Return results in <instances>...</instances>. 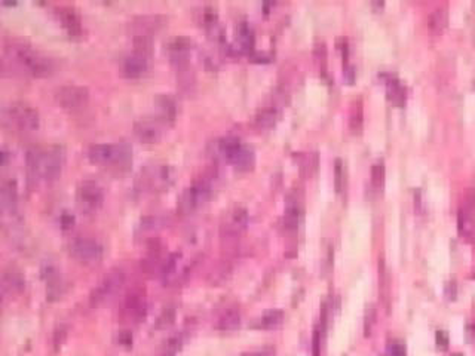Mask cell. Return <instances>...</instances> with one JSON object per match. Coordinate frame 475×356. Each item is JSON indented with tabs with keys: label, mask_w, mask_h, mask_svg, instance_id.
I'll return each mask as SVG.
<instances>
[{
	"label": "cell",
	"mask_w": 475,
	"mask_h": 356,
	"mask_svg": "<svg viewBox=\"0 0 475 356\" xmlns=\"http://www.w3.org/2000/svg\"><path fill=\"white\" fill-rule=\"evenodd\" d=\"M362 110H361V106L358 103V106L353 109L352 115H350V119H349V128H350V132L353 134H359L361 129H362Z\"/></svg>",
	"instance_id": "38"
},
{
	"label": "cell",
	"mask_w": 475,
	"mask_h": 356,
	"mask_svg": "<svg viewBox=\"0 0 475 356\" xmlns=\"http://www.w3.org/2000/svg\"><path fill=\"white\" fill-rule=\"evenodd\" d=\"M57 15H58L60 21L63 23V25L66 27V30L72 36H79L82 33V20L75 8L61 6L57 9Z\"/></svg>",
	"instance_id": "18"
},
{
	"label": "cell",
	"mask_w": 475,
	"mask_h": 356,
	"mask_svg": "<svg viewBox=\"0 0 475 356\" xmlns=\"http://www.w3.org/2000/svg\"><path fill=\"white\" fill-rule=\"evenodd\" d=\"M134 134L138 141L144 144H154L162 137L161 119L156 118H141L134 123Z\"/></svg>",
	"instance_id": "15"
},
{
	"label": "cell",
	"mask_w": 475,
	"mask_h": 356,
	"mask_svg": "<svg viewBox=\"0 0 475 356\" xmlns=\"http://www.w3.org/2000/svg\"><path fill=\"white\" fill-rule=\"evenodd\" d=\"M138 178L143 189L156 191L164 187H168L173 183L174 171L167 164H150V165H146L144 169H141Z\"/></svg>",
	"instance_id": "9"
},
{
	"label": "cell",
	"mask_w": 475,
	"mask_h": 356,
	"mask_svg": "<svg viewBox=\"0 0 475 356\" xmlns=\"http://www.w3.org/2000/svg\"><path fill=\"white\" fill-rule=\"evenodd\" d=\"M69 252L76 260H79L83 264H98L102 260L104 248L94 237L79 236L70 242Z\"/></svg>",
	"instance_id": "8"
},
{
	"label": "cell",
	"mask_w": 475,
	"mask_h": 356,
	"mask_svg": "<svg viewBox=\"0 0 475 356\" xmlns=\"http://www.w3.org/2000/svg\"><path fill=\"white\" fill-rule=\"evenodd\" d=\"M54 98L60 107H63L64 110L75 112V110L83 109L88 104L89 91H88V88H85L82 85L69 83V85H63V86L57 88Z\"/></svg>",
	"instance_id": "10"
},
{
	"label": "cell",
	"mask_w": 475,
	"mask_h": 356,
	"mask_svg": "<svg viewBox=\"0 0 475 356\" xmlns=\"http://www.w3.org/2000/svg\"><path fill=\"white\" fill-rule=\"evenodd\" d=\"M88 158L91 162L98 165H109L118 169H126L132 162V147L126 141L94 144L88 150Z\"/></svg>",
	"instance_id": "3"
},
{
	"label": "cell",
	"mask_w": 475,
	"mask_h": 356,
	"mask_svg": "<svg viewBox=\"0 0 475 356\" xmlns=\"http://www.w3.org/2000/svg\"><path fill=\"white\" fill-rule=\"evenodd\" d=\"M446 294H447V297H449V298H451V300L456 297V285H454L453 282H451V284H449V285L446 286Z\"/></svg>",
	"instance_id": "46"
},
{
	"label": "cell",
	"mask_w": 475,
	"mask_h": 356,
	"mask_svg": "<svg viewBox=\"0 0 475 356\" xmlns=\"http://www.w3.org/2000/svg\"><path fill=\"white\" fill-rule=\"evenodd\" d=\"M248 224V213L245 208H236L230 213V215L227 217V220L222 224L220 227V236L222 240L233 245L239 235L247 229Z\"/></svg>",
	"instance_id": "14"
},
{
	"label": "cell",
	"mask_w": 475,
	"mask_h": 356,
	"mask_svg": "<svg viewBox=\"0 0 475 356\" xmlns=\"http://www.w3.org/2000/svg\"><path fill=\"white\" fill-rule=\"evenodd\" d=\"M376 318H377V312H376L375 306L373 304H368L365 309V315H364V332L367 337L372 334V330L376 324Z\"/></svg>",
	"instance_id": "36"
},
{
	"label": "cell",
	"mask_w": 475,
	"mask_h": 356,
	"mask_svg": "<svg viewBox=\"0 0 475 356\" xmlns=\"http://www.w3.org/2000/svg\"><path fill=\"white\" fill-rule=\"evenodd\" d=\"M449 23V12H447V8H437L428 18V27H429V31L434 33V34H438L441 33L446 25Z\"/></svg>",
	"instance_id": "26"
},
{
	"label": "cell",
	"mask_w": 475,
	"mask_h": 356,
	"mask_svg": "<svg viewBox=\"0 0 475 356\" xmlns=\"http://www.w3.org/2000/svg\"><path fill=\"white\" fill-rule=\"evenodd\" d=\"M174 321H175V309L173 306H168L161 312L159 318H157L156 328L157 330H165V328L171 327L174 324Z\"/></svg>",
	"instance_id": "34"
},
{
	"label": "cell",
	"mask_w": 475,
	"mask_h": 356,
	"mask_svg": "<svg viewBox=\"0 0 475 356\" xmlns=\"http://www.w3.org/2000/svg\"><path fill=\"white\" fill-rule=\"evenodd\" d=\"M168 224V217L162 215V214H149L146 217H143L138 223V230L143 233L147 232H154V230H159L164 226Z\"/></svg>",
	"instance_id": "25"
},
{
	"label": "cell",
	"mask_w": 475,
	"mask_h": 356,
	"mask_svg": "<svg viewBox=\"0 0 475 356\" xmlns=\"http://www.w3.org/2000/svg\"><path fill=\"white\" fill-rule=\"evenodd\" d=\"M66 337H67V330H66L64 327L57 328V330H55V332H54V346L58 349V347L64 343Z\"/></svg>",
	"instance_id": "41"
},
{
	"label": "cell",
	"mask_w": 475,
	"mask_h": 356,
	"mask_svg": "<svg viewBox=\"0 0 475 356\" xmlns=\"http://www.w3.org/2000/svg\"><path fill=\"white\" fill-rule=\"evenodd\" d=\"M25 288V278L23 276V273L15 269V267H9L3 272L2 275V289L3 292L8 294H18Z\"/></svg>",
	"instance_id": "21"
},
{
	"label": "cell",
	"mask_w": 475,
	"mask_h": 356,
	"mask_svg": "<svg viewBox=\"0 0 475 356\" xmlns=\"http://www.w3.org/2000/svg\"><path fill=\"white\" fill-rule=\"evenodd\" d=\"M2 123L14 132L28 134L39 128L40 116L28 103L12 101L2 109Z\"/></svg>",
	"instance_id": "4"
},
{
	"label": "cell",
	"mask_w": 475,
	"mask_h": 356,
	"mask_svg": "<svg viewBox=\"0 0 475 356\" xmlns=\"http://www.w3.org/2000/svg\"><path fill=\"white\" fill-rule=\"evenodd\" d=\"M48 284V288H46V297L49 301H55V300H60L64 294H66V289H67V285L66 282L61 279V276H57L54 279H50L46 282Z\"/></svg>",
	"instance_id": "29"
},
{
	"label": "cell",
	"mask_w": 475,
	"mask_h": 356,
	"mask_svg": "<svg viewBox=\"0 0 475 356\" xmlns=\"http://www.w3.org/2000/svg\"><path fill=\"white\" fill-rule=\"evenodd\" d=\"M386 91H388V98L392 101L395 106H402L404 104V99H405V91L402 88V85L395 79H389L386 83Z\"/></svg>",
	"instance_id": "28"
},
{
	"label": "cell",
	"mask_w": 475,
	"mask_h": 356,
	"mask_svg": "<svg viewBox=\"0 0 475 356\" xmlns=\"http://www.w3.org/2000/svg\"><path fill=\"white\" fill-rule=\"evenodd\" d=\"M229 275H230V264H229L227 261H223V263H220V264L213 270V273H211L209 281L213 282V284H220V282H223L225 279H227V276H229Z\"/></svg>",
	"instance_id": "37"
},
{
	"label": "cell",
	"mask_w": 475,
	"mask_h": 356,
	"mask_svg": "<svg viewBox=\"0 0 475 356\" xmlns=\"http://www.w3.org/2000/svg\"><path fill=\"white\" fill-rule=\"evenodd\" d=\"M282 319H284V312L282 310H269L266 312L265 315L261 316L260 319V325L261 328H266V330H272V328H276L282 324Z\"/></svg>",
	"instance_id": "30"
},
{
	"label": "cell",
	"mask_w": 475,
	"mask_h": 356,
	"mask_svg": "<svg viewBox=\"0 0 475 356\" xmlns=\"http://www.w3.org/2000/svg\"><path fill=\"white\" fill-rule=\"evenodd\" d=\"M167 50H168V55L170 58L180 67V66H184L187 64V58H189V54H190V50H192V40L184 37V36H178L175 39H173L168 46H167Z\"/></svg>",
	"instance_id": "16"
},
{
	"label": "cell",
	"mask_w": 475,
	"mask_h": 356,
	"mask_svg": "<svg viewBox=\"0 0 475 356\" xmlns=\"http://www.w3.org/2000/svg\"><path fill=\"white\" fill-rule=\"evenodd\" d=\"M125 272L122 267H113L110 269L105 276L100 281V284L92 289L91 292V303L94 306H98V304H102L105 301H109L110 298H113L121 288L125 284Z\"/></svg>",
	"instance_id": "7"
},
{
	"label": "cell",
	"mask_w": 475,
	"mask_h": 356,
	"mask_svg": "<svg viewBox=\"0 0 475 356\" xmlns=\"http://www.w3.org/2000/svg\"><path fill=\"white\" fill-rule=\"evenodd\" d=\"M181 346H183V337H181V334L171 335L165 341V344L162 347V356H175L180 352Z\"/></svg>",
	"instance_id": "31"
},
{
	"label": "cell",
	"mask_w": 475,
	"mask_h": 356,
	"mask_svg": "<svg viewBox=\"0 0 475 356\" xmlns=\"http://www.w3.org/2000/svg\"><path fill=\"white\" fill-rule=\"evenodd\" d=\"M64 150L60 145L31 147L27 151V171L33 180L54 181L63 171Z\"/></svg>",
	"instance_id": "2"
},
{
	"label": "cell",
	"mask_w": 475,
	"mask_h": 356,
	"mask_svg": "<svg viewBox=\"0 0 475 356\" xmlns=\"http://www.w3.org/2000/svg\"><path fill=\"white\" fill-rule=\"evenodd\" d=\"M300 217H301V207L299 199L297 197L288 199L285 214H284V227L287 230H296L299 227Z\"/></svg>",
	"instance_id": "23"
},
{
	"label": "cell",
	"mask_w": 475,
	"mask_h": 356,
	"mask_svg": "<svg viewBox=\"0 0 475 356\" xmlns=\"http://www.w3.org/2000/svg\"><path fill=\"white\" fill-rule=\"evenodd\" d=\"M2 70L14 76L48 77L55 71V61L25 40L11 37L3 43Z\"/></svg>",
	"instance_id": "1"
},
{
	"label": "cell",
	"mask_w": 475,
	"mask_h": 356,
	"mask_svg": "<svg viewBox=\"0 0 475 356\" xmlns=\"http://www.w3.org/2000/svg\"><path fill=\"white\" fill-rule=\"evenodd\" d=\"M435 340H437V344H438L440 349H447L449 347V335L444 331H438L437 335H435Z\"/></svg>",
	"instance_id": "43"
},
{
	"label": "cell",
	"mask_w": 475,
	"mask_h": 356,
	"mask_svg": "<svg viewBox=\"0 0 475 356\" xmlns=\"http://www.w3.org/2000/svg\"><path fill=\"white\" fill-rule=\"evenodd\" d=\"M244 356H265V355H263V353H247Z\"/></svg>",
	"instance_id": "47"
},
{
	"label": "cell",
	"mask_w": 475,
	"mask_h": 356,
	"mask_svg": "<svg viewBox=\"0 0 475 356\" xmlns=\"http://www.w3.org/2000/svg\"><path fill=\"white\" fill-rule=\"evenodd\" d=\"M346 186V171L342 159H336L334 162V187L337 193H342Z\"/></svg>",
	"instance_id": "32"
},
{
	"label": "cell",
	"mask_w": 475,
	"mask_h": 356,
	"mask_svg": "<svg viewBox=\"0 0 475 356\" xmlns=\"http://www.w3.org/2000/svg\"><path fill=\"white\" fill-rule=\"evenodd\" d=\"M316 168H318V153L306 155V158L303 159V164H301V172L304 175H312Z\"/></svg>",
	"instance_id": "39"
},
{
	"label": "cell",
	"mask_w": 475,
	"mask_h": 356,
	"mask_svg": "<svg viewBox=\"0 0 475 356\" xmlns=\"http://www.w3.org/2000/svg\"><path fill=\"white\" fill-rule=\"evenodd\" d=\"M405 346L400 341H395L391 347V356H405Z\"/></svg>",
	"instance_id": "42"
},
{
	"label": "cell",
	"mask_w": 475,
	"mask_h": 356,
	"mask_svg": "<svg viewBox=\"0 0 475 356\" xmlns=\"http://www.w3.org/2000/svg\"><path fill=\"white\" fill-rule=\"evenodd\" d=\"M251 58L254 61H258V63H268V61H271V55H268L265 52H255V54H252Z\"/></svg>",
	"instance_id": "45"
},
{
	"label": "cell",
	"mask_w": 475,
	"mask_h": 356,
	"mask_svg": "<svg viewBox=\"0 0 475 356\" xmlns=\"http://www.w3.org/2000/svg\"><path fill=\"white\" fill-rule=\"evenodd\" d=\"M146 312H147V301H146L144 289L135 288L129 291L122 303L121 316L125 321L138 322L146 316Z\"/></svg>",
	"instance_id": "13"
},
{
	"label": "cell",
	"mask_w": 475,
	"mask_h": 356,
	"mask_svg": "<svg viewBox=\"0 0 475 356\" xmlns=\"http://www.w3.org/2000/svg\"><path fill=\"white\" fill-rule=\"evenodd\" d=\"M165 24V18L161 15H138L134 17L129 24L128 30L134 36L135 47L149 50L151 36L159 31Z\"/></svg>",
	"instance_id": "6"
},
{
	"label": "cell",
	"mask_w": 475,
	"mask_h": 356,
	"mask_svg": "<svg viewBox=\"0 0 475 356\" xmlns=\"http://www.w3.org/2000/svg\"><path fill=\"white\" fill-rule=\"evenodd\" d=\"M453 356H462V355H453Z\"/></svg>",
	"instance_id": "48"
},
{
	"label": "cell",
	"mask_w": 475,
	"mask_h": 356,
	"mask_svg": "<svg viewBox=\"0 0 475 356\" xmlns=\"http://www.w3.org/2000/svg\"><path fill=\"white\" fill-rule=\"evenodd\" d=\"M457 229L468 242H475V210L462 205L457 213Z\"/></svg>",
	"instance_id": "17"
},
{
	"label": "cell",
	"mask_w": 475,
	"mask_h": 356,
	"mask_svg": "<svg viewBox=\"0 0 475 356\" xmlns=\"http://www.w3.org/2000/svg\"><path fill=\"white\" fill-rule=\"evenodd\" d=\"M229 162L239 171H250L252 169L254 164H255V155H254V150L245 144H241L235 151L233 155L230 156Z\"/></svg>",
	"instance_id": "19"
},
{
	"label": "cell",
	"mask_w": 475,
	"mask_h": 356,
	"mask_svg": "<svg viewBox=\"0 0 475 356\" xmlns=\"http://www.w3.org/2000/svg\"><path fill=\"white\" fill-rule=\"evenodd\" d=\"M73 224H75V217L73 215H70L69 213H66V214L61 215V226L64 229H70Z\"/></svg>",
	"instance_id": "44"
},
{
	"label": "cell",
	"mask_w": 475,
	"mask_h": 356,
	"mask_svg": "<svg viewBox=\"0 0 475 356\" xmlns=\"http://www.w3.org/2000/svg\"><path fill=\"white\" fill-rule=\"evenodd\" d=\"M241 325V315L236 309L226 310L217 321V328L220 331H233Z\"/></svg>",
	"instance_id": "27"
},
{
	"label": "cell",
	"mask_w": 475,
	"mask_h": 356,
	"mask_svg": "<svg viewBox=\"0 0 475 356\" xmlns=\"http://www.w3.org/2000/svg\"><path fill=\"white\" fill-rule=\"evenodd\" d=\"M238 40H239V45L242 49H248L252 46V31L251 28L248 27L247 23H241L239 27H238Z\"/></svg>",
	"instance_id": "35"
},
{
	"label": "cell",
	"mask_w": 475,
	"mask_h": 356,
	"mask_svg": "<svg viewBox=\"0 0 475 356\" xmlns=\"http://www.w3.org/2000/svg\"><path fill=\"white\" fill-rule=\"evenodd\" d=\"M18 200V187L14 180H3L0 186V205L3 213L14 211Z\"/></svg>",
	"instance_id": "20"
},
{
	"label": "cell",
	"mask_w": 475,
	"mask_h": 356,
	"mask_svg": "<svg viewBox=\"0 0 475 356\" xmlns=\"http://www.w3.org/2000/svg\"><path fill=\"white\" fill-rule=\"evenodd\" d=\"M379 272H380V295H382V301L386 303V291L385 288L388 286V282H386V269H385V263H383V259H380V263H379Z\"/></svg>",
	"instance_id": "40"
},
{
	"label": "cell",
	"mask_w": 475,
	"mask_h": 356,
	"mask_svg": "<svg viewBox=\"0 0 475 356\" xmlns=\"http://www.w3.org/2000/svg\"><path fill=\"white\" fill-rule=\"evenodd\" d=\"M279 118V109H276L275 106L266 107V109H261L255 118H254V123L257 128L260 129H271L276 125Z\"/></svg>",
	"instance_id": "24"
},
{
	"label": "cell",
	"mask_w": 475,
	"mask_h": 356,
	"mask_svg": "<svg viewBox=\"0 0 475 356\" xmlns=\"http://www.w3.org/2000/svg\"><path fill=\"white\" fill-rule=\"evenodd\" d=\"M77 207L85 213H95L101 208L104 202V193L101 186L94 180H83L76 189Z\"/></svg>",
	"instance_id": "11"
},
{
	"label": "cell",
	"mask_w": 475,
	"mask_h": 356,
	"mask_svg": "<svg viewBox=\"0 0 475 356\" xmlns=\"http://www.w3.org/2000/svg\"><path fill=\"white\" fill-rule=\"evenodd\" d=\"M149 67H150L149 50H144V49L135 47L121 60V71L124 76L129 79L141 77L149 70Z\"/></svg>",
	"instance_id": "12"
},
{
	"label": "cell",
	"mask_w": 475,
	"mask_h": 356,
	"mask_svg": "<svg viewBox=\"0 0 475 356\" xmlns=\"http://www.w3.org/2000/svg\"><path fill=\"white\" fill-rule=\"evenodd\" d=\"M213 193V184L208 177H200L195 180L189 187H186L178 200H177V210L180 214L187 215L205 205L206 200L211 197Z\"/></svg>",
	"instance_id": "5"
},
{
	"label": "cell",
	"mask_w": 475,
	"mask_h": 356,
	"mask_svg": "<svg viewBox=\"0 0 475 356\" xmlns=\"http://www.w3.org/2000/svg\"><path fill=\"white\" fill-rule=\"evenodd\" d=\"M372 184L375 190H383L385 186V165L383 162H377L372 168Z\"/></svg>",
	"instance_id": "33"
},
{
	"label": "cell",
	"mask_w": 475,
	"mask_h": 356,
	"mask_svg": "<svg viewBox=\"0 0 475 356\" xmlns=\"http://www.w3.org/2000/svg\"><path fill=\"white\" fill-rule=\"evenodd\" d=\"M157 112H159L161 120H168L173 122L177 116V101L174 96L168 95V94H161L157 95V98L154 99Z\"/></svg>",
	"instance_id": "22"
}]
</instances>
